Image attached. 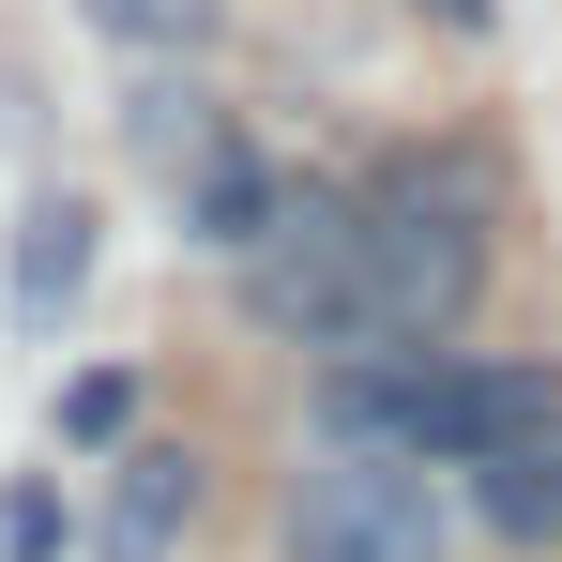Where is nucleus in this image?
Masks as SVG:
<instances>
[{"instance_id":"1","label":"nucleus","mask_w":562,"mask_h":562,"mask_svg":"<svg viewBox=\"0 0 562 562\" xmlns=\"http://www.w3.org/2000/svg\"><path fill=\"white\" fill-rule=\"evenodd\" d=\"M486 289V168L471 153H395L366 183V319L350 350H441Z\"/></svg>"},{"instance_id":"2","label":"nucleus","mask_w":562,"mask_h":562,"mask_svg":"<svg viewBox=\"0 0 562 562\" xmlns=\"http://www.w3.org/2000/svg\"><path fill=\"white\" fill-rule=\"evenodd\" d=\"M228 274H244V319H259V335L350 350V319H366V198H289Z\"/></svg>"},{"instance_id":"3","label":"nucleus","mask_w":562,"mask_h":562,"mask_svg":"<svg viewBox=\"0 0 562 562\" xmlns=\"http://www.w3.org/2000/svg\"><path fill=\"white\" fill-rule=\"evenodd\" d=\"M289 562H441V486H426V457L335 441V457L289 486Z\"/></svg>"},{"instance_id":"4","label":"nucleus","mask_w":562,"mask_h":562,"mask_svg":"<svg viewBox=\"0 0 562 562\" xmlns=\"http://www.w3.org/2000/svg\"><path fill=\"white\" fill-rule=\"evenodd\" d=\"M562 426V366H471V350H441V471L502 457V441H548Z\"/></svg>"},{"instance_id":"5","label":"nucleus","mask_w":562,"mask_h":562,"mask_svg":"<svg viewBox=\"0 0 562 562\" xmlns=\"http://www.w3.org/2000/svg\"><path fill=\"white\" fill-rule=\"evenodd\" d=\"M77 289H92V198H77V183H46L31 213H15L0 319H15V335H61V319H77Z\"/></svg>"},{"instance_id":"6","label":"nucleus","mask_w":562,"mask_h":562,"mask_svg":"<svg viewBox=\"0 0 562 562\" xmlns=\"http://www.w3.org/2000/svg\"><path fill=\"white\" fill-rule=\"evenodd\" d=\"M183 517H198V457H183V441H122L106 517H92V562H168Z\"/></svg>"},{"instance_id":"7","label":"nucleus","mask_w":562,"mask_h":562,"mask_svg":"<svg viewBox=\"0 0 562 562\" xmlns=\"http://www.w3.org/2000/svg\"><path fill=\"white\" fill-rule=\"evenodd\" d=\"M274 213H289V183L259 168V153H244V137H213V153L183 168V244H213V259H244Z\"/></svg>"},{"instance_id":"8","label":"nucleus","mask_w":562,"mask_h":562,"mask_svg":"<svg viewBox=\"0 0 562 562\" xmlns=\"http://www.w3.org/2000/svg\"><path fill=\"white\" fill-rule=\"evenodd\" d=\"M471 517H486V532H517V548H562V426H548V441L471 457Z\"/></svg>"},{"instance_id":"9","label":"nucleus","mask_w":562,"mask_h":562,"mask_svg":"<svg viewBox=\"0 0 562 562\" xmlns=\"http://www.w3.org/2000/svg\"><path fill=\"white\" fill-rule=\"evenodd\" d=\"M213 137H228V122H213V92H198V77H168V61H153V77L122 92V153H137L153 183H183Z\"/></svg>"},{"instance_id":"10","label":"nucleus","mask_w":562,"mask_h":562,"mask_svg":"<svg viewBox=\"0 0 562 562\" xmlns=\"http://www.w3.org/2000/svg\"><path fill=\"white\" fill-rule=\"evenodd\" d=\"M106 46H137V61H198L213 31H228V0H77Z\"/></svg>"},{"instance_id":"11","label":"nucleus","mask_w":562,"mask_h":562,"mask_svg":"<svg viewBox=\"0 0 562 562\" xmlns=\"http://www.w3.org/2000/svg\"><path fill=\"white\" fill-rule=\"evenodd\" d=\"M61 441H137V366H77L61 380Z\"/></svg>"},{"instance_id":"12","label":"nucleus","mask_w":562,"mask_h":562,"mask_svg":"<svg viewBox=\"0 0 562 562\" xmlns=\"http://www.w3.org/2000/svg\"><path fill=\"white\" fill-rule=\"evenodd\" d=\"M0 562H61V486H0Z\"/></svg>"},{"instance_id":"13","label":"nucleus","mask_w":562,"mask_h":562,"mask_svg":"<svg viewBox=\"0 0 562 562\" xmlns=\"http://www.w3.org/2000/svg\"><path fill=\"white\" fill-rule=\"evenodd\" d=\"M426 15H441V31H486V0H426Z\"/></svg>"}]
</instances>
